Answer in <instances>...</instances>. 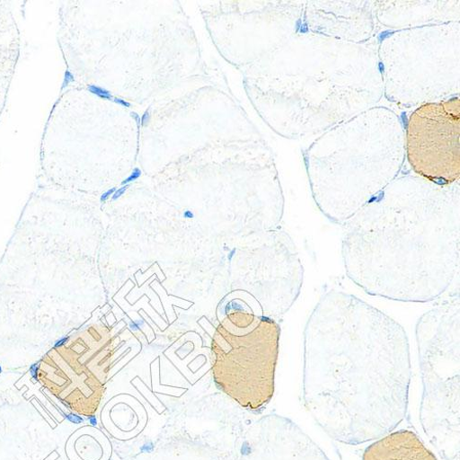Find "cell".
<instances>
[{"label": "cell", "instance_id": "1", "mask_svg": "<svg viewBox=\"0 0 460 460\" xmlns=\"http://www.w3.org/2000/svg\"><path fill=\"white\" fill-rule=\"evenodd\" d=\"M411 366L403 327L358 296L326 292L304 331L302 396L332 439L358 446L407 417Z\"/></svg>", "mask_w": 460, "mask_h": 460}, {"label": "cell", "instance_id": "2", "mask_svg": "<svg viewBox=\"0 0 460 460\" xmlns=\"http://www.w3.org/2000/svg\"><path fill=\"white\" fill-rule=\"evenodd\" d=\"M343 226L345 272L371 296L431 302L458 273L459 182L395 179Z\"/></svg>", "mask_w": 460, "mask_h": 460}, {"label": "cell", "instance_id": "3", "mask_svg": "<svg viewBox=\"0 0 460 460\" xmlns=\"http://www.w3.org/2000/svg\"><path fill=\"white\" fill-rule=\"evenodd\" d=\"M64 225L22 217L0 260V360L42 358L65 337Z\"/></svg>", "mask_w": 460, "mask_h": 460}, {"label": "cell", "instance_id": "4", "mask_svg": "<svg viewBox=\"0 0 460 460\" xmlns=\"http://www.w3.org/2000/svg\"><path fill=\"white\" fill-rule=\"evenodd\" d=\"M361 113L355 118L356 137L351 119L340 126L347 142L335 128L340 137L333 129L332 132L340 144L327 133L324 137L332 145L322 137L320 139L331 146V150L313 146L306 150V165L318 164L306 168L314 201L330 221L341 226L397 178L405 157V147L394 149L404 146V138L397 140L403 137V130L391 137L402 126L386 137L383 133L389 128L376 137L381 128L361 129Z\"/></svg>", "mask_w": 460, "mask_h": 460}, {"label": "cell", "instance_id": "5", "mask_svg": "<svg viewBox=\"0 0 460 460\" xmlns=\"http://www.w3.org/2000/svg\"><path fill=\"white\" fill-rule=\"evenodd\" d=\"M459 293L438 304L416 324L423 396L420 420L444 460H460Z\"/></svg>", "mask_w": 460, "mask_h": 460}, {"label": "cell", "instance_id": "6", "mask_svg": "<svg viewBox=\"0 0 460 460\" xmlns=\"http://www.w3.org/2000/svg\"><path fill=\"white\" fill-rule=\"evenodd\" d=\"M389 101L405 108L459 93V23L447 22L393 32L378 48Z\"/></svg>", "mask_w": 460, "mask_h": 460}, {"label": "cell", "instance_id": "7", "mask_svg": "<svg viewBox=\"0 0 460 460\" xmlns=\"http://www.w3.org/2000/svg\"><path fill=\"white\" fill-rule=\"evenodd\" d=\"M459 135L458 97L420 105L406 127V153L412 171L434 183L459 182Z\"/></svg>", "mask_w": 460, "mask_h": 460}, {"label": "cell", "instance_id": "8", "mask_svg": "<svg viewBox=\"0 0 460 460\" xmlns=\"http://www.w3.org/2000/svg\"><path fill=\"white\" fill-rule=\"evenodd\" d=\"M363 460H438L412 431L400 430L383 437L369 447Z\"/></svg>", "mask_w": 460, "mask_h": 460}, {"label": "cell", "instance_id": "9", "mask_svg": "<svg viewBox=\"0 0 460 460\" xmlns=\"http://www.w3.org/2000/svg\"><path fill=\"white\" fill-rule=\"evenodd\" d=\"M89 91L92 93L99 96L100 98L106 99V100H112L113 99L111 94L108 91H106V90H104L102 88L92 85V86L89 87Z\"/></svg>", "mask_w": 460, "mask_h": 460}, {"label": "cell", "instance_id": "10", "mask_svg": "<svg viewBox=\"0 0 460 460\" xmlns=\"http://www.w3.org/2000/svg\"><path fill=\"white\" fill-rule=\"evenodd\" d=\"M141 171L138 168H136L131 175L122 182V185L124 186L137 181L141 176Z\"/></svg>", "mask_w": 460, "mask_h": 460}, {"label": "cell", "instance_id": "11", "mask_svg": "<svg viewBox=\"0 0 460 460\" xmlns=\"http://www.w3.org/2000/svg\"><path fill=\"white\" fill-rule=\"evenodd\" d=\"M129 184L124 185L122 188H119V190H115V193L112 195V200L117 201L119 199H120L125 193L126 190L129 188Z\"/></svg>", "mask_w": 460, "mask_h": 460}, {"label": "cell", "instance_id": "12", "mask_svg": "<svg viewBox=\"0 0 460 460\" xmlns=\"http://www.w3.org/2000/svg\"><path fill=\"white\" fill-rule=\"evenodd\" d=\"M145 325V322L143 320H137L136 322H131L129 323V328L133 331V332H136V331H139L140 329H142Z\"/></svg>", "mask_w": 460, "mask_h": 460}, {"label": "cell", "instance_id": "13", "mask_svg": "<svg viewBox=\"0 0 460 460\" xmlns=\"http://www.w3.org/2000/svg\"><path fill=\"white\" fill-rule=\"evenodd\" d=\"M72 82H74V76L72 75V74L69 71H66L65 80L63 83V89Z\"/></svg>", "mask_w": 460, "mask_h": 460}, {"label": "cell", "instance_id": "14", "mask_svg": "<svg viewBox=\"0 0 460 460\" xmlns=\"http://www.w3.org/2000/svg\"><path fill=\"white\" fill-rule=\"evenodd\" d=\"M115 190H117V189H115V188H111V189L108 190L106 191V193H104L102 196L101 201L105 202L111 196H112L115 193Z\"/></svg>", "mask_w": 460, "mask_h": 460}, {"label": "cell", "instance_id": "15", "mask_svg": "<svg viewBox=\"0 0 460 460\" xmlns=\"http://www.w3.org/2000/svg\"><path fill=\"white\" fill-rule=\"evenodd\" d=\"M230 304H232V309L234 310L235 312H239V313L244 312L243 305H241L240 303H238L237 301H233Z\"/></svg>", "mask_w": 460, "mask_h": 460}, {"label": "cell", "instance_id": "16", "mask_svg": "<svg viewBox=\"0 0 460 460\" xmlns=\"http://www.w3.org/2000/svg\"><path fill=\"white\" fill-rule=\"evenodd\" d=\"M149 119H150V113H149V110H146L145 111V113L143 114V117H142V119H141V125L144 127L146 126V124H148L149 122Z\"/></svg>", "mask_w": 460, "mask_h": 460}, {"label": "cell", "instance_id": "17", "mask_svg": "<svg viewBox=\"0 0 460 460\" xmlns=\"http://www.w3.org/2000/svg\"><path fill=\"white\" fill-rule=\"evenodd\" d=\"M112 101L114 102H117L118 104H120L122 106H125V107H130L131 104L128 102H126L125 100H122V99H119V98H113Z\"/></svg>", "mask_w": 460, "mask_h": 460}, {"label": "cell", "instance_id": "18", "mask_svg": "<svg viewBox=\"0 0 460 460\" xmlns=\"http://www.w3.org/2000/svg\"><path fill=\"white\" fill-rule=\"evenodd\" d=\"M183 217L185 218H193L195 217V215L193 213H191V211L187 210L186 212H184Z\"/></svg>", "mask_w": 460, "mask_h": 460}, {"label": "cell", "instance_id": "19", "mask_svg": "<svg viewBox=\"0 0 460 460\" xmlns=\"http://www.w3.org/2000/svg\"><path fill=\"white\" fill-rule=\"evenodd\" d=\"M230 310H232V304L229 302L225 305V314H229Z\"/></svg>", "mask_w": 460, "mask_h": 460}, {"label": "cell", "instance_id": "20", "mask_svg": "<svg viewBox=\"0 0 460 460\" xmlns=\"http://www.w3.org/2000/svg\"><path fill=\"white\" fill-rule=\"evenodd\" d=\"M235 253H236V249H234L232 252H230V253L227 256L228 261H232L233 257L235 255Z\"/></svg>", "mask_w": 460, "mask_h": 460}, {"label": "cell", "instance_id": "21", "mask_svg": "<svg viewBox=\"0 0 460 460\" xmlns=\"http://www.w3.org/2000/svg\"><path fill=\"white\" fill-rule=\"evenodd\" d=\"M131 115H132V118L135 119L136 121L139 124V122H140L139 115L137 114L136 112H132Z\"/></svg>", "mask_w": 460, "mask_h": 460}]
</instances>
